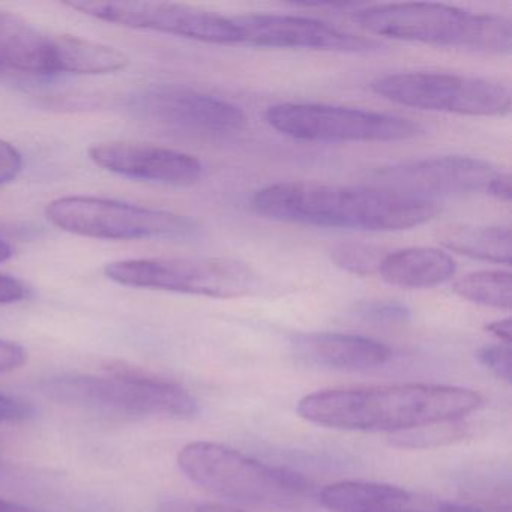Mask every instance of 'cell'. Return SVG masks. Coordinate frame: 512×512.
Wrapping results in <instances>:
<instances>
[{"label": "cell", "mask_w": 512, "mask_h": 512, "mask_svg": "<svg viewBox=\"0 0 512 512\" xmlns=\"http://www.w3.org/2000/svg\"><path fill=\"white\" fill-rule=\"evenodd\" d=\"M478 361L491 371L494 376L505 382H511L512 353L506 344H490L478 352Z\"/></svg>", "instance_id": "d4e9b609"}, {"label": "cell", "mask_w": 512, "mask_h": 512, "mask_svg": "<svg viewBox=\"0 0 512 512\" xmlns=\"http://www.w3.org/2000/svg\"><path fill=\"white\" fill-rule=\"evenodd\" d=\"M0 512H40L31 506L22 503L11 502V500L0 499Z\"/></svg>", "instance_id": "1f68e13d"}, {"label": "cell", "mask_w": 512, "mask_h": 512, "mask_svg": "<svg viewBox=\"0 0 512 512\" xmlns=\"http://www.w3.org/2000/svg\"><path fill=\"white\" fill-rule=\"evenodd\" d=\"M143 118L160 127L197 136H224L247 124L241 107L208 92L184 86H155L136 101Z\"/></svg>", "instance_id": "8fae6325"}, {"label": "cell", "mask_w": 512, "mask_h": 512, "mask_svg": "<svg viewBox=\"0 0 512 512\" xmlns=\"http://www.w3.org/2000/svg\"><path fill=\"white\" fill-rule=\"evenodd\" d=\"M28 298V287L19 278L0 274V305L16 304Z\"/></svg>", "instance_id": "f1b7e54d"}, {"label": "cell", "mask_w": 512, "mask_h": 512, "mask_svg": "<svg viewBox=\"0 0 512 512\" xmlns=\"http://www.w3.org/2000/svg\"><path fill=\"white\" fill-rule=\"evenodd\" d=\"M371 89L392 103L425 112L482 118L511 112L509 89L502 83L479 77L413 71L386 74L374 80Z\"/></svg>", "instance_id": "9c48e42d"}, {"label": "cell", "mask_w": 512, "mask_h": 512, "mask_svg": "<svg viewBox=\"0 0 512 512\" xmlns=\"http://www.w3.org/2000/svg\"><path fill=\"white\" fill-rule=\"evenodd\" d=\"M466 436V425L461 419H454L394 433L391 436V445L406 449H430L451 445Z\"/></svg>", "instance_id": "7402d4cb"}, {"label": "cell", "mask_w": 512, "mask_h": 512, "mask_svg": "<svg viewBox=\"0 0 512 512\" xmlns=\"http://www.w3.org/2000/svg\"><path fill=\"white\" fill-rule=\"evenodd\" d=\"M266 121L290 139L314 143L403 142L424 133L401 116L329 104H277L266 110Z\"/></svg>", "instance_id": "ba28073f"}, {"label": "cell", "mask_w": 512, "mask_h": 512, "mask_svg": "<svg viewBox=\"0 0 512 512\" xmlns=\"http://www.w3.org/2000/svg\"><path fill=\"white\" fill-rule=\"evenodd\" d=\"M292 350L304 364L335 371L374 370L391 358L389 347L379 341L337 332L295 335Z\"/></svg>", "instance_id": "2e32d148"}, {"label": "cell", "mask_w": 512, "mask_h": 512, "mask_svg": "<svg viewBox=\"0 0 512 512\" xmlns=\"http://www.w3.org/2000/svg\"><path fill=\"white\" fill-rule=\"evenodd\" d=\"M320 502L334 512H395L410 502V494L397 485L344 481L323 488Z\"/></svg>", "instance_id": "ac0fdd59"}, {"label": "cell", "mask_w": 512, "mask_h": 512, "mask_svg": "<svg viewBox=\"0 0 512 512\" xmlns=\"http://www.w3.org/2000/svg\"><path fill=\"white\" fill-rule=\"evenodd\" d=\"M104 274L122 286L217 299L241 298L257 287L250 266L221 257L119 260L106 265Z\"/></svg>", "instance_id": "8992f818"}, {"label": "cell", "mask_w": 512, "mask_h": 512, "mask_svg": "<svg viewBox=\"0 0 512 512\" xmlns=\"http://www.w3.org/2000/svg\"><path fill=\"white\" fill-rule=\"evenodd\" d=\"M481 403V395L472 389L406 383L313 392L299 401L298 413L323 427L394 434L463 419Z\"/></svg>", "instance_id": "7a4b0ae2"}, {"label": "cell", "mask_w": 512, "mask_h": 512, "mask_svg": "<svg viewBox=\"0 0 512 512\" xmlns=\"http://www.w3.org/2000/svg\"><path fill=\"white\" fill-rule=\"evenodd\" d=\"M4 472V464L0 461V473Z\"/></svg>", "instance_id": "d590c367"}, {"label": "cell", "mask_w": 512, "mask_h": 512, "mask_svg": "<svg viewBox=\"0 0 512 512\" xmlns=\"http://www.w3.org/2000/svg\"><path fill=\"white\" fill-rule=\"evenodd\" d=\"M89 158L115 175L170 187L196 184L203 173V164L193 155L145 143H100L89 149Z\"/></svg>", "instance_id": "5bb4252c"}, {"label": "cell", "mask_w": 512, "mask_h": 512, "mask_svg": "<svg viewBox=\"0 0 512 512\" xmlns=\"http://www.w3.org/2000/svg\"><path fill=\"white\" fill-rule=\"evenodd\" d=\"M46 215L65 232L107 241L188 239L199 230L185 215L101 197H61L47 205Z\"/></svg>", "instance_id": "52a82bcc"}, {"label": "cell", "mask_w": 512, "mask_h": 512, "mask_svg": "<svg viewBox=\"0 0 512 512\" xmlns=\"http://www.w3.org/2000/svg\"><path fill=\"white\" fill-rule=\"evenodd\" d=\"M439 242L448 250L485 262L511 263L512 238L509 227L452 224L439 232Z\"/></svg>", "instance_id": "ffe728a7"}, {"label": "cell", "mask_w": 512, "mask_h": 512, "mask_svg": "<svg viewBox=\"0 0 512 512\" xmlns=\"http://www.w3.org/2000/svg\"><path fill=\"white\" fill-rule=\"evenodd\" d=\"M487 194L496 197L500 202H511V175L508 172L497 173L493 181H491L490 187H488Z\"/></svg>", "instance_id": "f546056e"}, {"label": "cell", "mask_w": 512, "mask_h": 512, "mask_svg": "<svg viewBox=\"0 0 512 512\" xmlns=\"http://www.w3.org/2000/svg\"><path fill=\"white\" fill-rule=\"evenodd\" d=\"M499 172L497 167L481 158L446 155L386 167L377 173V179H382L380 187L430 199L434 194L487 193Z\"/></svg>", "instance_id": "7c38bea8"}, {"label": "cell", "mask_w": 512, "mask_h": 512, "mask_svg": "<svg viewBox=\"0 0 512 512\" xmlns=\"http://www.w3.org/2000/svg\"><path fill=\"white\" fill-rule=\"evenodd\" d=\"M55 76L56 34L0 11V77L32 80Z\"/></svg>", "instance_id": "9a60e30c"}, {"label": "cell", "mask_w": 512, "mask_h": 512, "mask_svg": "<svg viewBox=\"0 0 512 512\" xmlns=\"http://www.w3.org/2000/svg\"><path fill=\"white\" fill-rule=\"evenodd\" d=\"M64 5L86 16L124 28L161 32L220 46L239 44L235 17L221 16L187 5L148 0H71Z\"/></svg>", "instance_id": "30bf717a"}, {"label": "cell", "mask_w": 512, "mask_h": 512, "mask_svg": "<svg viewBox=\"0 0 512 512\" xmlns=\"http://www.w3.org/2000/svg\"><path fill=\"white\" fill-rule=\"evenodd\" d=\"M14 250L11 244H8L4 239H0V263L7 262L13 257Z\"/></svg>", "instance_id": "e575fe53"}, {"label": "cell", "mask_w": 512, "mask_h": 512, "mask_svg": "<svg viewBox=\"0 0 512 512\" xmlns=\"http://www.w3.org/2000/svg\"><path fill=\"white\" fill-rule=\"evenodd\" d=\"M452 290L460 298L484 307L511 310L512 281L506 271H478L455 280Z\"/></svg>", "instance_id": "44dd1931"}, {"label": "cell", "mask_w": 512, "mask_h": 512, "mask_svg": "<svg viewBox=\"0 0 512 512\" xmlns=\"http://www.w3.org/2000/svg\"><path fill=\"white\" fill-rule=\"evenodd\" d=\"M130 59L121 50L73 35H56V73L103 76L124 70Z\"/></svg>", "instance_id": "d6986e66"}, {"label": "cell", "mask_w": 512, "mask_h": 512, "mask_svg": "<svg viewBox=\"0 0 512 512\" xmlns=\"http://www.w3.org/2000/svg\"><path fill=\"white\" fill-rule=\"evenodd\" d=\"M362 29L380 37L485 53H509L512 26L505 17L475 14L442 4H391L353 14Z\"/></svg>", "instance_id": "5b68a950"}, {"label": "cell", "mask_w": 512, "mask_h": 512, "mask_svg": "<svg viewBox=\"0 0 512 512\" xmlns=\"http://www.w3.org/2000/svg\"><path fill=\"white\" fill-rule=\"evenodd\" d=\"M485 329H487L490 334H493L494 337H497L500 341H503L506 346L511 344L512 322L509 317H506V319L502 320H496V322L488 323V325L485 326Z\"/></svg>", "instance_id": "4dcf8cb0"}, {"label": "cell", "mask_w": 512, "mask_h": 512, "mask_svg": "<svg viewBox=\"0 0 512 512\" xmlns=\"http://www.w3.org/2000/svg\"><path fill=\"white\" fill-rule=\"evenodd\" d=\"M439 512H487L482 509L473 508L469 505H460V503H442L439 506Z\"/></svg>", "instance_id": "d6a6232c"}, {"label": "cell", "mask_w": 512, "mask_h": 512, "mask_svg": "<svg viewBox=\"0 0 512 512\" xmlns=\"http://www.w3.org/2000/svg\"><path fill=\"white\" fill-rule=\"evenodd\" d=\"M188 479L232 502L266 508L298 509L314 497L308 479L214 442H191L178 454Z\"/></svg>", "instance_id": "277c9868"}, {"label": "cell", "mask_w": 512, "mask_h": 512, "mask_svg": "<svg viewBox=\"0 0 512 512\" xmlns=\"http://www.w3.org/2000/svg\"><path fill=\"white\" fill-rule=\"evenodd\" d=\"M235 22L239 28V44L248 46L343 53H364L379 49L376 41L340 31L307 17L248 14L235 17Z\"/></svg>", "instance_id": "4fadbf2b"}, {"label": "cell", "mask_w": 512, "mask_h": 512, "mask_svg": "<svg viewBox=\"0 0 512 512\" xmlns=\"http://www.w3.org/2000/svg\"><path fill=\"white\" fill-rule=\"evenodd\" d=\"M454 259L439 248L416 247L386 254L380 277L403 289H430L454 277Z\"/></svg>", "instance_id": "e0dca14e"}, {"label": "cell", "mask_w": 512, "mask_h": 512, "mask_svg": "<svg viewBox=\"0 0 512 512\" xmlns=\"http://www.w3.org/2000/svg\"><path fill=\"white\" fill-rule=\"evenodd\" d=\"M23 169V155L11 143L0 139V185L10 184Z\"/></svg>", "instance_id": "4316f807"}, {"label": "cell", "mask_w": 512, "mask_h": 512, "mask_svg": "<svg viewBox=\"0 0 512 512\" xmlns=\"http://www.w3.org/2000/svg\"><path fill=\"white\" fill-rule=\"evenodd\" d=\"M251 206L269 220L362 232H400L437 214L433 200L392 188L319 182L268 185L254 194Z\"/></svg>", "instance_id": "6da1fadb"}, {"label": "cell", "mask_w": 512, "mask_h": 512, "mask_svg": "<svg viewBox=\"0 0 512 512\" xmlns=\"http://www.w3.org/2000/svg\"><path fill=\"white\" fill-rule=\"evenodd\" d=\"M28 362V352L19 343L0 338V374L19 370Z\"/></svg>", "instance_id": "83f0119b"}, {"label": "cell", "mask_w": 512, "mask_h": 512, "mask_svg": "<svg viewBox=\"0 0 512 512\" xmlns=\"http://www.w3.org/2000/svg\"><path fill=\"white\" fill-rule=\"evenodd\" d=\"M41 394L62 406L113 419H188L199 401L178 383L136 368L116 367L106 376H59L40 383Z\"/></svg>", "instance_id": "3957f363"}, {"label": "cell", "mask_w": 512, "mask_h": 512, "mask_svg": "<svg viewBox=\"0 0 512 512\" xmlns=\"http://www.w3.org/2000/svg\"><path fill=\"white\" fill-rule=\"evenodd\" d=\"M355 314L362 322L377 326H394L407 323L412 311L407 305L389 299H370L356 305Z\"/></svg>", "instance_id": "cb8c5ba5"}, {"label": "cell", "mask_w": 512, "mask_h": 512, "mask_svg": "<svg viewBox=\"0 0 512 512\" xmlns=\"http://www.w3.org/2000/svg\"><path fill=\"white\" fill-rule=\"evenodd\" d=\"M34 416L31 404L0 392V424H22Z\"/></svg>", "instance_id": "484cf974"}, {"label": "cell", "mask_w": 512, "mask_h": 512, "mask_svg": "<svg viewBox=\"0 0 512 512\" xmlns=\"http://www.w3.org/2000/svg\"><path fill=\"white\" fill-rule=\"evenodd\" d=\"M196 512H244L239 509L230 508L226 505H218V503H203L197 506Z\"/></svg>", "instance_id": "836d02e7"}, {"label": "cell", "mask_w": 512, "mask_h": 512, "mask_svg": "<svg viewBox=\"0 0 512 512\" xmlns=\"http://www.w3.org/2000/svg\"><path fill=\"white\" fill-rule=\"evenodd\" d=\"M386 253L376 245L362 244V242H344L332 248L331 259L338 268L344 269L353 275L379 274L380 265Z\"/></svg>", "instance_id": "603a6c76"}]
</instances>
